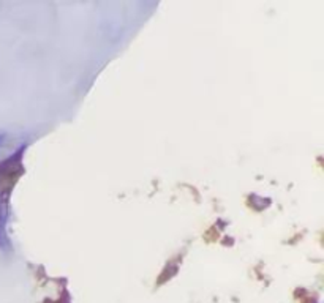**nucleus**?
Here are the masks:
<instances>
[]
</instances>
